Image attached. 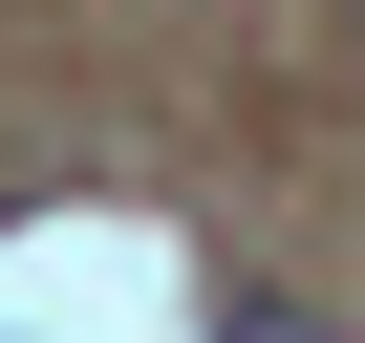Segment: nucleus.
Here are the masks:
<instances>
[{"label":"nucleus","mask_w":365,"mask_h":343,"mask_svg":"<svg viewBox=\"0 0 365 343\" xmlns=\"http://www.w3.org/2000/svg\"><path fill=\"white\" fill-rule=\"evenodd\" d=\"M237 343H301V322H237Z\"/></svg>","instance_id":"1"}]
</instances>
